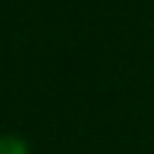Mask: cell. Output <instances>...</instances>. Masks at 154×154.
Here are the masks:
<instances>
[{
  "label": "cell",
  "mask_w": 154,
  "mask_h": 154,
  "mask_svg": "<svg viewBox=\"0 0 154 154\" xmlns=\"http://www.w3.org/2000/svg\"><path fill=\"white\" fill-rule=\"evenodd\" d=\"M0 154H27V141L19 135H3L0 138Z\"/></svg>",
  "instance_id": "6da1fadb"
}]
</instances>
